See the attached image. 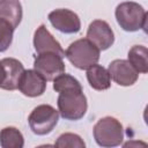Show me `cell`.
<instances>
[{
  "instance_id": "obj_1",
  "label": "cell",
  "mask_w": 148,
  "mask_h": 148,
  "mask_svg": "<svg viewBox=\"0 0 148 148\" xmlns=\"http://www.w3.org/2000/svg\"><path fill=\"white\" fill-rule=\"evenodd\" d=\"M58 111L66 120H80L87 112L88 103L82 88H73L59 92Z\"/></svg>"
},
{
  "instance_id": "obj_2",
  "label": "cell",
  "mask_w": 148,
  "mask_h": 148,
  "mask_svg": "<svg viewBox=\"0 0 148 148\" xmlns=\"http://www.w3.org/2000/svg\"><path fill=\"white\" fill-rule=\"evenodd\" d=\"M116 20L120 28L128 32H134L140 29H146L147 13L143 7L134 1L121 2L117 6Z\"/></svg>"
},
{
  "instance_id": "obj_3",
  "label": "cell",
  "mask_w": 148,
  "mask_h": 148,
  "mask_svg": "<svg viewBox=\"0 0 148 148\" xmlns=\"http://www.w3.org/2000/svg\"><path fill=\"white\" fill-rule=\"evenodd\" d=\"M99 50L88 38L73 42L66 50L65 57L79 69H87L99 60Z\"/></svg>"
},
{
  "instance_id": "obj_4",
  "label": "cell",
  "mask_w": 148,
  "mask_h": 148,
  "mask_svg": "<svg viewBox=\"0 0 148 148\" xmlns=\"http://www.w3.org/2000/svg\"><path fill=\"white\" fill-rule=\"evenodd\" d=\"M94 139L101 147H116L124 140V128L119 120L113 117L101 118L92 130Z\"/></svg>"
},
{
  "instance_id": "obj_5",
  "label": "cell",
  "mask_w": 148,
  "mask_h": 148,
  "mask_svg": "<svg viewBox=\"0 0 148 148\" xmlns=\"http://www.w3.org/2000/svg\"><path fill=\"white\" fill-rule=\"evenodd\" d=\"M59 120V111L49 104L36 106L29 114L30 130L37 135H46L52 132Z\"/></svg>"
},
{
  "instance_id": "obj_6",
  "label": "cell",
  "mask_w": 148,
  "mask_h": 148,
  "mask_svg": "<svg viewBox=\"0 0 148 148\" xmlns=\"http://www.w3.org/2000/svg\"><path fill=\"white\" fill-rule=\"evenodd\" d=\"M34 69L46 81H53L58 75L65 73V62L59 54L52 52L39 53L35 57Z\"/></svg>"
},
{
  "instance_id": "obj_7",
  "label": "cell",
  "mask_w": 148,
  "mask_h": 148,
  "mask_svg": "<svg viewBox=\"0 0 148 148\" xmlns=\"http://www.w3.org/2000/svg\"><path fill=\"white\" fill-rule=\"evenodd\" d=\"M23 71L24 67L17 59L5 58L0 60V88L6 90L17 89Z\"/></svg>"
},
{
  "instance_id": "obj_8",
  "label": "cell",
  "mask_w": 148,
  "mask_h": 148,
  "mask_svg": "<svg viewBox=\"0 0 148 148\" xmlns=\"http://www.w3.org/2000/svg\"><path fill=\"white\" fill-rule=\"evenodd\" d=\"M49 21L57 30L64 34H76L81 29V21L77 14L66 8L52 10L49 14Z\"/></svg>"
},
{
  "instance_id": "obj_9",
  "label": "cell",
  "mask_w": 148,
  "mask_h": 148,
  "mask_svg": "<svg viewBox=\"0 0 148 148\" xmlns=\"http://www.w3.org/2000/svg\"><path fill=\"white\" fill-rule=\"evenodd\" d=\"M87 38L98 47L99 51L108 50L114 42V35L109 23L103 20H95L89 24Z\"/></svg>"
},
{
  "instance_id": "obj_10",
  "label": "cell",
  "mask_w": 148,
  "mask_h": 148,
  "mask_svg": "<svg viewBox=\"0 0 148 148\" xmlns=\"http://www.w3.org/2000/svg\"><path fill=\"white\" fill-rule=\"evenodd\" d=\"M108 71L111 79L117 84L124 87L133 86L139 77V73L125 59H116L111 61Z\"/></svg>"
},
{
  "instance_id": "obj_11",
  "label": "cell",
  "mask_w": 148,
  "mask_h": 148,
  "mask_svg": "<svg viewBox=\"0 0 148 148\" xmlns=\"http://www.w3.org/2000/svg\"><path fill=\"white\" fill-rule=\"evenodd\" d=\"M17 89L28 97H37L44 94L46 89V80L35 69H24Z\"/></svg>"
},
{
  "instance_id": "obj_12",
  "label": "cell",
  "mask_w": 148,
  "mask_h": 148,
  "mask_svg": "<svg viewBox=\"0 0 148 148\" xmlns=\"http://www.w3.org/2000/svg\"><path fill=\"white\" fill-rule=\"evenodd\" d=\"M34 46L36 52L39 53H46L52 52L56 54H59L60 57H65V51L62 50L59 42L56 40V38L51 35V32L46 29L44 24H40L34 35Z\"/></svg>"
},
{
  "instance_id": "obj_13",
  "label": "cell",
  "mask_w": 148,
  "mask_h": 148,
  "mask_svg": "<svg viewBox=\"0 0 148 148\" xmlns=\"http://www.w3.org/2000/svg\"><path fill=\"white\" fill-rule=\"evenodd\" d=\"M87 80L89 86L95 90H106L111 86V76L109 71L97 64L87 68Z\"/></svg>"
},
{
  "instance_id": "obj_14",
  "label": "cell",
  "mask_w": 148,
  "mask_h": 148,
  "mask_svg": "<svg viewBox=\"0 0 148 148\" xmlns=\"http://www.w3.org/2000/svg\"><path fill=\"white\" fill-rule=\"evenodd\" d=\"M22 5L18 0H0V18L8 21L15 29L22 20Z\"/></svg>"
},
{
  "instance_id": "obj_15",
  "label": "cell",
  "mask_w": 148,
  "mask_h": 148,
  "mask_svg": "<svg viewBox=\"0 0 148 148\" xmlns=\"http://www.w3.org/2000/svg\"><path fill=\"white\" fill-rule=\"evenodd\" d=\"M128 62L138 73L146 74L148 72V50L143 45H134L128 51Z\"/></svg>"
},
{
  "instance_id": "obj_16",
  "label": "cell",
  "mask_w": 148,
  "mask_h": 148,
  "mask_svg": "<svg viewBox=\"0 0 148 148\" xmlns=\"http://www.w3.org/2000/svg\"><path fill=\"white\" fill-rule=\"evenodd\" d=\"M0 146L2 148H22L24 139L16 127H5L0 131Z\"/></svg>"
},
{
  "instance_id": "obj_17",
  "label": "cell",
  "mask_w": 148,
  "mask_h": 148,
  "mask_svg": "<svg viewBox=\"0 0 148 148\" xmlns=\"http://www.w3.org/2000/svg\"><path fill=\"white\" fill-rule=\"evenodd\" d=\"M73 88H82L79 80H76L74 76L69 74H60L53 80V89L57 92H61L64 90L73 89Z\"/></svg>"
},
{
  "instance_id": "obj_18",
  "label": "cell",
  "mask_w": 148,
  "mask_h": 148,
  "mask_svg": "<svg viewBox=\"0 0 148 148\" xmlns=\"http://www.w3.org/2000/svg\"><path fill=\"white\" fill-rule=\"evenodd\" d=\"M56 147L58 148H66V147H71V148H84L86 143L84 141L81 139L80 135L74 134V133H64L61 135H59V138L57 139Z\"/></svg>"
},
{
  "instance_id": "obj_19",
  "label": "cell",
  "mask_w": 148,
  "mask_h": 148,
  "mask_svg": "<svg viewBox=\"0 0 148 148\" xmlns=\"http://www.w3.org/2000/svg\"><path fill=\"white\" fill-rule=\"evenodd\" d=\"M15 28L6 20L0 18V52H5L13 42Z\"/></svg>"
}]
</instances>
